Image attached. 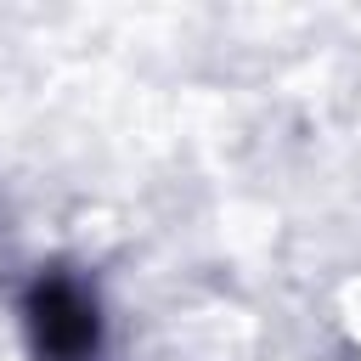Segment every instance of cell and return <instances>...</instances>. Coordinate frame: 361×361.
Instances as JSON below:
<instances>
[{
	"label": "cell",
	"mask_w": 361,
	"mask_h": 361,
	"mask_svg": "<svg viewBox=\"0 0 361 361\" xmlns=\"http://www.w3.org/2000/svg\"><path fill=\"white\" fill-rule=\"evenodd\" d=\"M23 322H28L34 361H90L96 344H102L96 299H90L68 271H51V276H39V282L28 288Z\"/></svg>",
	"instance_id": "6da1fadb"
}]
</instances>
